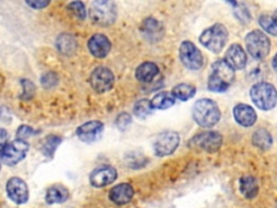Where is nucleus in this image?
<instances>
[{
	"label": "nucleus",
	"mask_w": 277,
	"mask_h": 208,
	"mask_svg": "<svg viewBox=\"0 0 277 208\" xmlns=\"http://www.w3.org/2000/svg\"><path fill=\"white\" fill-rule=\"evenodd\" d=\"M235 78L234 69L224 60H218L211 66L208 88L214 92L227 91Z\"/></svg>",
	"instance_id": "obj_1"
},
{
	"label": "nucleus",
	"mask_w": 277,
	"mask_h": 208,
	"mask_svg": "<svg viewBox=\"0 0 277 208\" xmlns=\"http://www.w3.org/2000/svg\"><path fill=\"white\" fill-rule=\"evenodd\" d=\"M194 121L204 128H210L217 125L221 118V112L215 101L210 99H201L193 108Z\"/></svg>",
	"instance_id": "obj_2"
},
{
	"label": "nucleus",
	"mask_w": 277,
	"mask_h": 208,
	"mask_svg": "<svg viewBox=\"0 0 277 208\" xmlns=\"http://www.w3.org/2000/svg\"><path fill=\"white\" fill-rule=\"evenodd\" d=\"M228 38L229 31L225 26H223L222 24H215L203 31L201 37H199V41L210 51L219 53L224 49L225 43L228 42Z\"/></svg>",
	"instance_id": "obj_3"
},
{
	"label": "nucleus",
	"mask_w": 277,
	"mask_h": 208,
	"mask_svg": "<svg viewBox=\"0 0 277 208\" xmlns=\"http://www.w3.org/2000/svg\"><path fill=\"white\" fill-rule=\"evenodd\" d=\"M91 21L101 27L112 25L117 17V7L113 1H93L89 10Z\"/></svg>",
	"instance_id": "obj_4"
},
{
	"label": "nucleus",
	"mask_w": 277,
	"mask_h": 208,
	"mask_svg": "<svg viewBox=\"0 0 277 208\" xmlns=\"http://www.w3.org/2000/svg\"><path fill=\"white\" fill-rule=\"evenodd\" d=\"M250 98L258 108L269 111L276 105V89L269 83H258L250 90Z\"/></svg>",
	"instance_id": "obj_5"
},
{
	"label": "nucleus",
	"mask_w": 277,
	"mask_h": 208,
	"mask_svg": "<svg viewBox=\"0 0 277 208\" xmlns=\"http://www.w3.org/2000/svg\"><path fill=\"white\" fill-rule=\"evenodd\" d=\"M248 52L253 58L262 60L269 54L271 43L269 37L260 30H253L245 38Z\"/></svg>",
	"instance_id": "obj_6"
},
{
	"label": "nucleus",
	"mask_w": 277,
	"mask_h": 208,
	"mask_svg": "<svg viewBox=\"0 0 277 208\" xmlns=\"http://www.w3.org/2000/svg\"><path fill=\"white\" fill-rule=\"evenodd\" d=\"M29 150V144L26 141L16 140L8 143L1 151V160L8 166H14L23 161Z\"/></svg>",
	"instance_id": "obj_7"
},
{
	"label": "nucleus",
	"mask_w": 277,
	"mask_h": 208,
	"mask_svg": "<svg viewBox=\"0 0 277 208\" xmlns=\"http://www.w3.org/2000/svg\"><path fill=\"white\" fill-rule=\"evenodd\" d=\"M222 136L217 131H206L193 138L190 147L208 153H216L222 146Z\"/></svg>",
	"instance_id": "obj_8"
},
{
	"label": "nucleus",
	"mask_w": 277,
	"mask_h": 208,
	"mask_svg": "<svg viewBox=\"0 0 277 208\" xmlns=\"http://www.w3.org/2000/svg\"><path fill=\"white\" fill-rule=\"evenodd\" d=\"M180 143V136L175 131H166L159 134L154 141V152L159 157L171 155Z\"/></svg>",
	"instance_id": "obj_9"
},
{
	"label": "nucleus",
	"mask_w": 277,
	"mask_h": 208,
	"mask_svg": "<svg viewBox=\"0 0 277 208\" xmlns=\"http://www.w3.org/2000/svg\"><path fill=\"white\" fill-rule=\"evenodd\" d=\"M180 59L192 71L202 68L204 64V58L199 49L192 41H183L180 46Z\"/></svg>",
	"instance_id": "obj_10"
},
{
	"label": "nucleus",
	"mask_w": 277,
	"mask_h": 208,
	"mask_svg": "<svg viewBox=\"0 0 277 208\" xmlns=\"http://www.w3.org/2000/svg\"><path fill=\"white\" fill-rule=\"evenodd\" d=\"M115 83V76L111 69L100 66L96 67L90 75V85L92 89L99 93H104L113 88Z\"/></svg>",
	"instance_id": "obj_11"
},
{
	"label": "nucleus",
	"mask_w": 277,
	"mask_h": 208,
	"mask_svg": "<svg viewBox=\"0 0 277 208\" xmlns=\"http://www.w3.org/2000/svg\"><path fill=\"white\" fill-rule=\"evenodd\" d=\"M7 194L9 199L14 202L17 205L25 204L28 201L29 198V192H28V187L23 179L18 177L10 178L7 182Z\"/></svg>",
	"instance_id": "obj_12"
},
{
	"label": "nucleus",
	"mask_w": 277,
	"mask_h": 208,
	"mask_svg": "<svg viewBox=\"0 0 277 208\" xmlns=\"http://www.w3.org/2000/svg\"><path fill=\"white\" fill-rule=\"evenodd\" d=\"M117 179V170L109 165H101L96 167L92 173L90 174V184L94 188H103Z\"/></svg>",
	"instance_id": "obj_13"
},
{
	"label": "nucleus",
	"mask_w": 277,
	"mask_h": 208,
	"mask_svg": "<svg viewBox=\"0 0 277 208\" xmlns=\"http://www.w3.org/2000/svg\"><path fill=\"white\" fill-rule=\"evenodd\" d=\"M104 131V124L99 121H90L79 126L76 130V135L82 142L91 143L98 141Z\"/></svg>",
	"instance_id": "obj_14"
},
{
	"label": "nucleus",
	"mask_w": 277,
	"mask_h": 208,
	"mask_svg": "<svg viewBox=\"0 0 277 208\" xmlns=\"http://www.w3.org/2000/svg\"><path fill=\"white\" fill-rule=\"evenodd\" d=\"M89 51L98 59H103L111 51V41L105 35L95 34L88 41Z\"/></svg>",
	"instance_id": "obj_15"
},
{
	"label": "nucleus",
	"mask_w": 277,
	"mask_h": 208,
	"mask_svg": "<svg viewBox=\"0 0 277 208\" xmlns=\"http://www.w3.org/2000/svg\"><path fill=\"white\" fill-rule=\"evenodd\" d=\"M224 61L233 69H243L247 64V55L241 45L234 43L227 50Z\"/></svg>",
	"instance_id": "obj_16"
},
{
	"label": "nucleus",
	"mask_w": 277,
	"mask_h": 208,
	"mask_svg": "<svg viewBox=\"0 0 277 208\" xmlns=\"http://www.w3.org/2000/svg\"><path fill=\"white\" fill-rule=\"evenodd\" d=\"M233 115L237 124L243 127H251L257 122V113L247 104H237L233 110Z\"/></svg>",
	"instance_id": "obj_17"
},
{
	"label": "nucleus",
	"mask_w": 277,
	"mask_h": 208,
	"mask_svg": "<svg viewBox=\"0 0 277 208\" xmlns=\"http://www.w3.org/2000/svg\"><path fill=\"white\" fill-rule=\"evenodd\" d=\"M134 195V190L131 185L120 184L115 186L109 191V200L117 205H125L131 202Z\"/></svg>",
	"instance_id": "obj_18"
},
{
	"label": "nucleus",
	"mask_w": 277,
	"mask_h": 208,
	"mask_svg": "<svg viewBox=\"0 0 277 208\" xmlns=\"http://www.w3.org/2000/svg\"><path fill=\"white\" fill-rule=\"evenodd\" d=\"M159 73L158 66L153 62H144L135 71V77L142 83H150Z\"/></svg>",
	"instance_id": "obj_19"
},
{
	"label": "nucleus",
	"mask_w": 277,
	"mask_h": 208,
	"mask_svg": "<svg viewBox=\"0 0 277 208\" xmlns=\"http://www.w3.org/2000/svg\"><path fill=\"white\" fill-rule=\"evenodd\" d=\"M69 198L68 190L61 185H55L48 189L46 193V202L48 204H61Z\"/></svg>",
	"instance_id": "obj_20"
},
{
	"label": "nucleus",
	"mask_w": 277,
	"mask_h": 208,
	"mask_svg": "<svg viewBox=\"0 0 277 208\" xmlns=\"http://www.w3.org/2000/svg\"><path fill=\"white\" fill-rule=\"evenodd\" d=\"M241 192L247 200L255 199L259 193V184L253 176H244L241 179Z\"/></svg>",
	"instance_id": "obj_21"
},
{
	"label": "nucleus",
	"mask_w": 277,
	"mask_h": 208,
	"mask_svg": "<svg viewBox=\"0 0 277 208\" xmlns=\"http://www.w3.org/2000/svg\"><path fill=\"white\" fill-rule=\"evenodd\" d=\"M176 99L173 98L171 92H159L151 100V105L153 110H166L175 105Z\"/></svg>",
	"instance_id": "obj_22"
},
{
	"label": "nucleus",
	"mask_w": 277,
	"mask_h": 208,
	"mask_svg": "<svg viewBox=\"0 0 277 208\" xmlns=\"http://www.w3.org/2000/svg\"><path fill=\"white\" fill-rule=\"evenodd\" d=\"M253 142L257 148L261 150H269L272 147L273 139L268 130L258 129L253 136Z\"/></svg>",
	"instance_id": "obj_23"
},
{
	"label": "nucleus",
	"mask_w": 277,
	"mask_h": 208,
	"mask_svg": "<svg viewBox=\"0 0 277 208\" xmlns=\"http://www.w3.org/2000/svg\"><path fill=\"white\" fill-rule=\"evenodd\" d=\"M196 88L189 84H180L173 88L171 94L175 99L180 101H188L195 96Z\"/></svg>",
	"instance_id": "obj_24"
},
{
	"label": "nucleus",
	"mask_w": 277,
	"mask_h": 208,
	"mask_svg": "<svg viewBox=\"0 0 277 208\" xmlns=\"http://www.w3.org/2000/svg\"><path fill=\"white\" fill-rule=\"evenodd\" d=\"M56 46L59 51L63 54H73L76 51L77 43L74 39V37L67 34L61 35L56 41Z\"/></svg>",
	"instance_id": "obj_25"
},
{
	"label": "nucleus",
	"mask_w": 277,
	"mask_h": 208,
	"mask_svg": "<svg viewBox=\"0 0 277 208\" xmlns=\"http://www.w3.org/2000/svg\"><path fill=\"white\" fill-rule=\"evenodd\" d=\"M152 112H153V109H152L150 100H147V99L139 100L138 102L134 104L133 113H134V115L140 119L147 118L152 114Z\"/></svg>",
	"instance_id": "obj_26"
},
{
	"label": "nucleus",
	"mask_w": 277,
	"mask_h": 208,
	"mask_svg": "<svg viewBox=\"0 0 277 208\" xmlns=\"http://www.w3.org/2000/svg\"><path fill=\"white\" fill-rule=\"evenodd\" d=\"M62 142V139L59 136L51 135L47 137L46 141H44L42 146V153L47 157H53L56 148L60 146Z\"/></svg>",
	"instance_id": "obj_27"
},
{
	"label": "nucleus",
	"mask_w": 277,
	"mask_h": 208,
	"mask_svg": "<svg viewBox=\"0 0 277 208\" xmlns=\"http://www.w3.org/2000/svg\"><path fill=\"white\" fill-rule=\"evenodd\" d=\"M259 23L264 30L269 34L276 36V17H271L270 15L263 14L259 18Z\"/></svg>",
	"instance_id": "obj_28"
},
{
	"label": "nucleus",
	"mask_w": 277,
	"mask_h": 208,
	"mask_svg": "<svg viewBox=\"0 0 277 208\" xmlns=\"http://www.w3.org/2000/svg\"><path fill=\"white\" fill-rule=\"evenodd\" d=\"M68 10L79 20H85L87 16V12L85 4L81 1H73L68 4Z\"/></svg>",
	"instance_id": "obj_29"
},
{
	"label": "nucleus",
	"mask_w": 277,
	"mask_h": 208,
	"mask_svg": "<svg viewBox=\"0 0 277 208\" xmlns=\"http://www.w3.org/2000/svg\"><path fill=\"white\" fill-rule=\"evenodd\" d=\"M143 30L145 35L152 36V33L159 34V31L162 30V27H160V24L158 23V21L154 20V18H147L143 24Z\"/></svg>",
	"instance_id": "obj_30"
},
{
	"label": "nucleus",
	"mask_w": 277,
	"mask_h": 208,
	"mask_svg": "<svg viewBox=\"0 0 277 208\" xmlns=\"http://www.w3.org/2000/svg\"><path fill=\"white\" fill-rule=\"evenodd\" d=\"M21 83L23 85V99H25V100L30 99L35 93V87H34L33 83L27 79H23Z\"/></svg>",
	"instance_id": "obj_31"
},
{
	"label": "nucleus",
	"mask_w": 277,
	"mask_h": 208,
	"mask_svg": "<svg viewBox=\"0 0 277 208\" xmlns=\"http://www.w3.org/2000/svg\"><path fill=\"white\" fill-rule=\"evenodd\" d=\"M131 124V116L128 113H121V114L116 119V125L120 130H125L128 126Z\"/></svg>",
	"instance_id": "obj_32"
},
{
	"label": "nucleus",
	"mask_w": 277,
	"mask_h": 208,
	"mask_svg": "<svg viewBox=\"0 0 277 208\" xmlns=\"http://www.w3.org/2000/svg\"><path fill=\"white\" fill-rule=\"evenodd\" d=\"M35 134V131L33 128H30L29 126H21L20 128H18L17 132H16V138L18 139V140H23L25 141V139H27L28 137L30 136H33Z\"/></svg>",
	"instance_id": "obj_33"
},
{
	"label": "nucleus",
	"mask_w": 277,
	"mask_h": 208,
	"mask_svg": "<svg viewBox=\"0 0 277 208\" xmlns=\"http://www.w3.org/2000/svg\"><path fill=\"white\" fill-rule=\"evenodd\" d=\"M41 84L46 88H52L57 84V77L53 73L44 74L41 78Z\"/></svg>",
	"instance_id": "obj_34"
},
{
	"label": "nucleus",
	"mask_w": 277,
	"mask_h": 208,
	"mask_svg": "<svg viewBox=\"0 0 277 208\" xmlns=\"http://www.w3.org/2000/svg\"><path fill=\"white\" fill-rule=\"evenodd\" d=\"M26 4L29 5L33 9L39 10L46 8L47 5L50 4V1H44V0H35V1H26Z\"/></svg>",
	"instance_id": "obj_35"
},
{
	"label": "nucleus",
	"mask_w": 277,
	"mask_h": 208,
	"mask_svg": "<svg viewBox=\"0 0 277 208\" xmlns=\"http://www.w3.org/2000/svg\"><path fill=\"white\" fill-rule=\"evenodd\" d=\"M8 141V132L4 129L0 128V152L3 150L5 147V143Z\"/></svg>",
	"instance_id": "obj_36"
},
{
	"label": "nucleus",
	"mask_w": 277,
	"mask_h": 208,
	"mask_svg": "<svg viewBox=\"0 0 277 208\" xmlns=\"http://www.w3.org/2000/svg\"><path fill=\"white\" fill-rule=\"evenodd\" d=\"M0 169H1V165H0Z\"/></svg>",
	"instance_id": "obj_37"
}]
</instances>
